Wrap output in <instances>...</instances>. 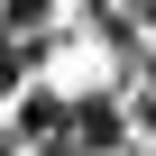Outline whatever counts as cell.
<instances>
[{
    "label": "cell",
    "instance_id": "cell-1",
    "mask_svg": "<svg viewBox=\"0 0 156 156\" xmlns=\"http://www.w3.org/2000/svg\"><path fill=\"white\" fill-rule=\"evenodd\" d=\"M0 156H19V147H9V138H0Z\"/></svg>",
    "mask_w": 156,
    "mask_h": 156
}]
</instances>
